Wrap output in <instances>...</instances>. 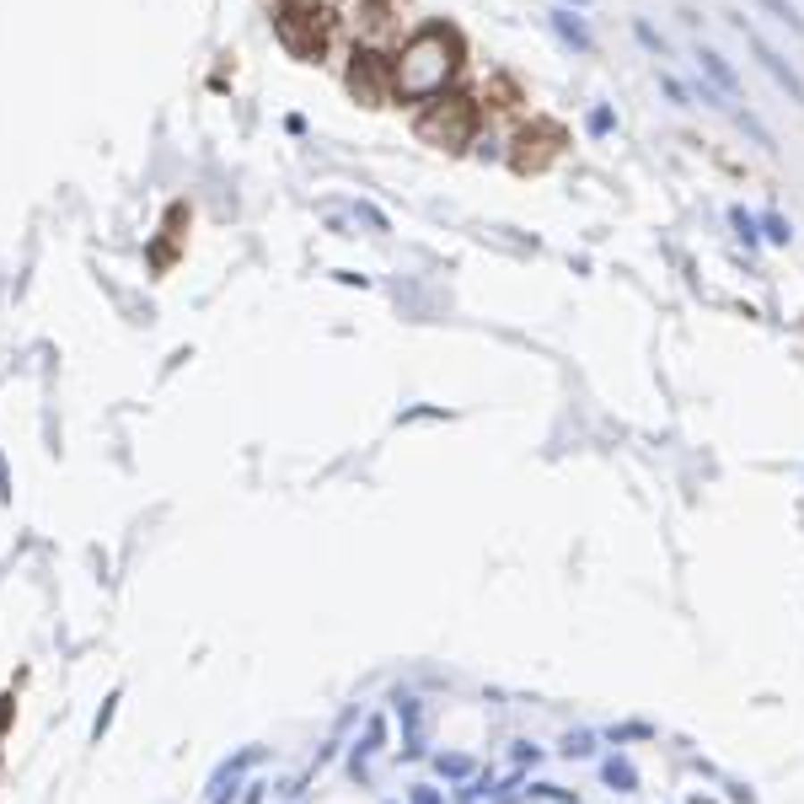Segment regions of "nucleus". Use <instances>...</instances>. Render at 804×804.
Here are the masks:
<instances>
[{
  "label": "nucleus",
  "mask_w": 804,
  "mask_h": 804,
  "mask_svg": "<svg viewBox=\"0 0 804 804\" xmlns=\"http://www.w3.org/2000/svg\"><path fill=\"white\" fill-rule=\"evenodd\" d=\"M461 70V32L445 21H424L402 54L392 59V97L402 102H429L451 86V75Z\"/></svg>",
  "instance_id": "1"
},
{
  "label": "nucleus",
  "mask_w": 804,
  "mask_h": 804,
  "mask_svg": "<svg viewBox=\"0 0 804 804\" xmlns=\"http://www.w3.org/2000/svg\"><path fill=\"white\" fill-rule=\"evenodd\" d=\"M478 123H483V113H478V97H467V91H440V97H429L424 102V113H419V140H429V145H440V150H467L472 140H478Z\"/></svg>",
  "instance_id": "2"
},
{
  "label": "nucleus",
  "mask_w": 804,
  "mask_h": 804,
  "mask_svg": "<svg viewBox=\"0 0 804 804\" xmlns=\"http://www.w3.org/2000/svg\"><path fill=\"white\" fill-rule=\"evenodd\" d=\"M274 32L279 43L300 59V64H317L327 54V38H333V16L322 0H279L274 5Z\"/></svg>",
  "instance_id": "3"
},
{
  "label": "nucleus",
  "mask_w": 804,
  "mask_h": 804,
  "mask_svg": "<svg viewBox=\"0 0 804 804\" xmlns=\"http://www.w3.org/2000/svg\"><path fill=\"white\" fill-rule=\"evenodd\" d=\"M349 91L365 102V107H381L392 102V59L376 54V48H354V64H349Z\"/></svg>",
  "instance_id": "4"
},
{
  "label": "nucleus",
  "mask_w": 804,
  "mask_h": 804,
  "mask_svg": "<svg viewBox=\"0 0 804 804\" xmlns=\"http://www.w3.org/2000/svg\"><path fill=\"white\" fill-rule=\"evenodd\" d=\"M558 145H563V134H558V129H520V134H515L510 161H515L520 172H542V166L558 156Z\"/></svg>",
  "instance_id": "5"
},
{
  "label": "nucleus",
  "mask_w": 804,
  "mask_h": 804,
  "mask_svg": "<svg viewBox=\"0 0 804 804\" xmlns=\"http://www.w3.org/2000/svg\"><path fill=\"white\" fill-rule=\"evenodd\" d=\"M757 59H762V64H767V70H773V75H778V80L789 86V97H794V102H804V86H800V75L789 70V59H778V54H773L767 43H757Z\"/></svg>",
  "instance_id": "6"
},
{
  "label": "nucleus",
  "mask_w": 804,
  "mask_h": 804,
  "mask_svg": "<svg viewBox=\"0 0 804 804\" xmlns=\"http://www.w3.org/2000/svg\"><path fill=\"white\" fill-rule=\"evenodd\" d=\"M553 27H558V32H563V38H569V43H574V48H585V54H590V48H596V38H590V32H585V21H580V16H574V11H553Z\"/></svg>",
  "instance_id": "7"
},
{
  "label": "nucleus",
  "mask_w": 804,
  "mask_h": 804,
  "mask_svg": "<svg viewBox=\"0 0 804 804\" xmlns=\"http://www.w3.org/2000/svg\"><path fill=\"white\" fill-rule=\"evenodd\" d=\"M698 59H703V70H708V75H714V80H719V86H724V91H735V75H730V64H724V59H719V54H714V48H703V54H698Z\"/></svg>",
  "instance_id": "8"
},
{
  "label": "nucleus",
  "mask_w": 804,
  "mask_h": 804,
  "mask_svg": "<svg viewBox=\"0 0 804 804\" xmlns=\"http://www.w3.org/2000/svg\"><path fill=\"white\" fill-rule=\"evenodd\" d=\"M762 5H767V11H773V16H783V21H789V27H804V21H800V11H794V5H789V0H762Z\"/></svg>",
  "instance_id": "9"
},
{
  "label": "nucleus",
  "mask_w": 804,
  "mask_h": 804,
  "mask_svg": "<svg viewBox=\"0 0 804 804\" xmlns=\"http://www.w3.org/2000/svg\"><path fill=\"white\" fill-rule=\"evenodd\" d=\"M767 236H773V241H789V225H783L778 215H767Z\"/></svg>",
  "instance_id": "10"
}]
</instances>
